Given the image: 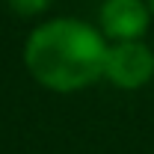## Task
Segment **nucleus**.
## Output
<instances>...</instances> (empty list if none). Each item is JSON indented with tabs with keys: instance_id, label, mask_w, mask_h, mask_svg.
I'll return each instance as SVG.
<instances>
[{
	"instance_id": "1",
	"label": "nucleus",
	"mask_w": 154,
	"mask_h": 154,
	"mask_svg": "<svg viewBox=\"0 0 154 154\" xmlns=\"http://www.w3.org/2000/svg\"><path fill=\"white\" fill-rule=\"evenodd\" d=\"M110 42L89 21L74 15L48 18L24 42V68L48 92H80L104 80Z\"/></svg>"
},
{
	"instance_id": "2",
	"label": "nucleus",
	"mask_w": 154,
	"mask_h": 154,
	"mask_svg": "<svg viewBox=\"0 0 154 154\" xmlns=\"http://www.w3.org/2000/svg\"><path fill=\"white\" fill-rule=\"evenodd\" d=\"M104 80L116 89L136 92L154 80V51L148 42H119L110 45L104 62Z\"/></svg>"
},
{
	"instance_id": "3",
	"label": "nucleus",
	"mask_w": 154,
	"mask_h": 154,
	"mask_svg": "<svg viewBox=\"0 0 154 154\" xmlns=\"http://www.w3.org/2000/svg\"><path fill=\"white\" fill-rule=\"evenodd\" d=\"M151 27V12L145 0H104L98 9V30L110 45L145 42Z\"/></svg>"
},
{
	"instance_id": "4",
	"label": "nucleus",
	"mask_w": 154,
	"mask_h": 154,
	"mask_svg": "<svg viewBox=\"0 0 154 154\" xmlns=\"http://www.w3.org/2000/svg\"><path fill=\"white\" fill-rule=\"evenodd\" d=\"M51 3L54 0H6V6L15 15H21V18H36V15H42V12L51 9Z\"/></svg>"
},
{
	"instance_id": "5",
	"label": "nucleus",
	"mask_w": 154,
	"mask_h": 154,
	"mask_svg": "<svg viewBox=\"0 0 154 154\" xmlns=\"http://www.w3.org/2000/svg\"><path fill=\"white\" fill-rule=\"evenodd\" d=\"M145 6H148V12H151V18H154V0H145Z\"/></svg>"
}]
</instances>
